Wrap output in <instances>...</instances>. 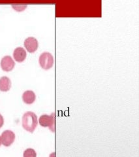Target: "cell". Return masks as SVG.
<instances>
[{"mask_svg": "<svg viewBox=\"0 0 139 157\" xmlns=\"http://www.w3.org/2000/svg\"><path fill=\"white\" fill-rule=\"evenodd\" d=\"M37 117L33 112L28 111L22 117V126L26 131L33 133L37 126Z\"/></svg>", "mask_w": 139, "mask_h": 157, "instance_id": "cell-1", "label": "cell"}, {"mask_svg": "<svg viewBox=\"0 0 139 157\" xmlns=\"http://www.w3.org/2000/svg\"><path fill=\"white\" fill-rule=\"evenodd\" d=\"M39 64L44 70H49L53 66L54 58L50 52H44L39 56Z\"/></svg>", "mask_w": 139, "mask_h": 157, "instance_id": "cell-2", "label": "cell"}, {"mask_svg": "<svg viewBox=\"0 0 139 157\" xmlns=\"http://www.w3.org/2000/svg\"><path fill=\"white\" fill-rule=\"evenodd\" d=\"M39 122L43 127H48L51 131L54 132V113H52L51 115H43L39 118Z\"/></svg>", "mask_w": 139, "mask_h": 157, "instance_id": "cell-3", "label": "cell"}, {"mask_svg": "<svg viewBox=\"0 0 139 157\" xmlns=\"http://www.w3.org/2000/svg\"><path fill=\"white\" fill-rule=\"evenodd\" d=\"M2 144L6 147H9L13 144L15 140V134L11 130L4 131L1 136Z\"/></svg>", "mask_w": 139, "mask_h": 157, "instance_id": "cell-4", "label": "cell"}, {"mask_svg": "<svg viewBox=\"0 0 139 157\" xmlns=\"http://www.w3.org/2000/svg\"><path fill=\"white\" fill-rule=\"evenodd\" d=\"M38 41L37 39L33 37H29L25 39L24 47H26V50L30 53L36 52L38 48Z\"/></svg>", "mask_w": 139, "mask_h": 157, "instance_id": "cell-5", "label": "cell"}, {"mask_svg": "<svg viewBox=\"0 0 139 157\" xmlns=\"http://www.w3.org/2000/svg\"><path fill=\"white\" fill-rule=\"evenodd\" d=\"M15 63L10 56H4L1 60V67L5 71H10L13 70Z\"/></svg>", "mask_w": 139, "mask_h": 157, "instance_id": "cell-6", "label": "cell"}, {"mask_svg": "<svg viewBox=\"0 0 139 157\" xmlns=\"http://www.w3.org/2000/svg\"><path fill=\"white\" fill-rule=\"evenodd\" d=\"M27 56L26 51L22 47H17L14 49L13 52V57L17 62H22L25 59H26Z\"/></svg>", "mask_w": 139, "mask_h": 157, "instance_id": "cell-7", "label": "cell"}, {"mask_svg": "<svg viewBox=\"0 0 139 157\" xmlns=\"http://www.w3.org/2000/svg\"><path fill=\"white\" fill-rule=\"evenodd\" d=\"M36 96L34 92L32 90H27L24 92L22 95V100L25 104H32L36 101Z\"/></svg>", "mask_w": 139, "mask_h": 157, "instance_id": "cell-8", "label": "cell"}, {"mask_svg": "<svg viewBox=\"0 0 139 157\" xmlns=\"http://www.w3.org/2000/svg\"><path fill=\"white\" fill-rule=\"evenodd\" d=\"M11 87V81L10 78L6 76L0 78V90L2 92H7Z\"/></svg>", "mask_w": 139, "mask_h": 157, "instance_id": "cell-9", "label": "cell"}, {"mask_svg": "<svg viewBox=\"0 0 139 157\" xmlns=\"http://www.w3.org/2000/svg\"><path fill=\"white\" fill-rule=\"evenodd\" d=\"M23 157H37V153L33 149H27L24 152Z\"/></svg>", "mask_w": 139, "mask_h": 157, "instance_id": "cell-10", "label": "cell"}, {"mask_svg": "<svg viewBox=\"0 0 139 157\" xmlns=\"http://www.w3.org/2000/svg\"><path fill=\"white\" fill-rule=\"evenodd\" d=\"M12 7L17 10V11H22L23 10H24L27 7V5H21V4H13Z\"/></svg>", "mask_w": 139, "mask_h": 157, "instance_id": "cell-11", "label": "cell"}, {"mask_svg": "<svg viewBox=\"0 0 139 157\" xmlns=\"http://www.w3.org/2000/svg\"><path fill=\"white\" fill-rule=\"evenodd\" d=\"M3 124H4V119L3 116L0 114V128L3 126Z\"/></svg>", "mask_w": 139, "mask_h": 157, "instance_id": "cell-12", "label": "cell"}, {"mask_svg": "<svg viewBox=\"0 0 139 157\" xmlns=\"http://www.w3.org/2000/svg\"><path fill=\"white\" fill-rule=\"evenodd\" d=\"M50 157H54V153H52V155H51V156H50Z\"/></svg>", "mask_w": 139, "mask_h": 157, "instance_id": "cell-13", "label": "cell"}, {"mask_svg": "<svg viewBox=\"0 0 139 157\" xmlns=\"http://www.w3.org/2000/svg\"><path fill=\"white\" fill-rule=\"evenodd\" d=\"M2 145V140H1V136H0V146Z\"/></svg>", "mask_w": 139, "mask_h": 157, "instance_id": "cell-14", "label": "cell"}]
</instances>
